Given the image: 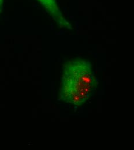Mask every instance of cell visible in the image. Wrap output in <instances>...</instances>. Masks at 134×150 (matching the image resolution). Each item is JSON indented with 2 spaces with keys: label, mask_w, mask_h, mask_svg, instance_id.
Returning <instances> with one entry per match:
<instances>
[{
  "label": "cell",
  "mask_w": 134,
  "mask_h": 150,
  "mask_svg": "<svg viewBox=\"0 0 134 150\" xmlns=\"http://www.w3.org/2000/svg\"><path fill=\"white\" fill-rule=\"evenodd\" d=\"M97 84L89 61L77 59L68 62L63 67L60 99L74 105H81L94 93Z\"/></svg>",
  "instance_id": "1"
},
{
  "label": "cell",
  "mask_w": 134,
  "mask_h": 150,
  "mask_svg": "<svg viewBox=\"0 0 134 150\" xmlns=\"http://www.w3.org/2000/svg\"><path fill=\"white\" fill-rule=\"evenodd\" d=\"M47 12L52 16L61 27H71L70 24L64 19L59 10L56 0H38Z\"/></svg>",
  "instance_id": "2"
},
{
  "label": "cell",
  "mask_w": 134,
  "mask_h": 150,
  "mask_svg": "<svg viewBox=\"0 0 134 150\" xmlns=\"http://www.w3.org/2000/svg\"><path fill=\"white\" fill-rule=\"evenodd\" d=\"M3 2H4V0H0V13L2 11V8H3Z\"/></svg>",
  "instance_id": "3"
}]
</instances>
